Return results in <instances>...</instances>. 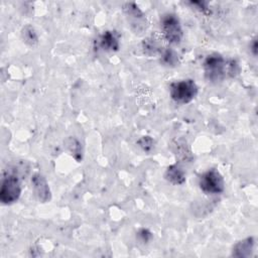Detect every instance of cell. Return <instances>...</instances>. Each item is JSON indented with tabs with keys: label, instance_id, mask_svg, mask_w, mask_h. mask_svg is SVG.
<instances>
[{
	"label": "cell",
	"instance_id": "cell-7",
	"mask_svg": "<svg viewBox=\"0 0 258 258\" xmlns=\"http://www.w3.org/2000/svg\"><path fill=\"white\" fill-rule=\"evenodd\" d=\"M33 191L41 203H46L50 200V189L46 179L39 173H36L31 178Z\"/></svg>",
	"mask_w": 258,
	"mask_h": 258
},
{
	"label": "cell",
	"instance_id": "cell-9",
	"mask_svg": "<svg viewBox=\"0 0 258 258\" xmlns=\"http://www.w3.org/2000/svg\"><path fill=\"white\" fill-rule=\"evenodd\" d=\"M254 238L248 237L235 244L232 250V256L235 257H249L254 248Z\"/></svg>",
	"mask_w": 258,
	"mask_h": 258
},
{
	"label": "cell",
	"instance_id": "cell-13",
	"mask_svg": "<svg viewBox=\"0 0 258 258\" xmlns=\"http://www.w3.org/2000/svg\"><path fill=\"white\" fill-rule=\"evenodd\" d=\"M23 41H25L28 45H35L38 41V37L36 34V31L34 30V28L30 25H26L23 27L22 32H21Z\"/></svg>",
	"mask_w": 258,
	"mask_h": 258
},
{
	"label": "cell",
	"instance_id": "cell-4",
	"mask_svg": "<svg viewBox=\"0 0 258 258\" xmlns=\"http://www.w3.org/2000/svg\"><path fill=\"white\" fill-rule=\"evenodd\" d=\"M200 188L205 194L211 195H219L222 194L225 189L224 178L221 173L212 168L205 171L199 178Z\"/></svg>",
	"mask_w": 258,
	"mask_h": 258
},
{
	"label": "cell",
	"instance_id": "cell-16",
	"mask_svg": "<svg viewBox=\"0 0 258 258\" xmlns=\"http://www.w3.org/2000/svg\"><path fill=\"white\" fill-rule=\"evenodd\" d=\"M137 234H138V238L144 243L148 242L151 238V233L147 229H141Z\"/></svg>",
	"mask_w": 258,
	"mask_h": 258
},
{
	"label": "cell",
	"instance_id": "cell-1",
	"mask_svg": "<svg viewBox=\"0 0 258 258\" xmlns=\"http://www.w3.org/2000/svg\"><path fill=\"white\" fill-rule=\"evenodd\" d=\"M205 77L209 82H221L227 75L228 61L217 52L209 54L203 63Z\"/></svg>",
	"mask_w": 258,
	"mask_h": 258
},
{
	"label": "cell",
	"instance_id": "cell-11",
	"mask_svg": "<svg viewBox=\"0 0 258 258\" xmlns=\"http://www.w3.org/2000/svg\"><path fill=\"white\" fill-rule=\"evenodd\" d=\"M142 49L144 53L148 55H153L158 52H161V47L158 44L157 40L152 37H147L142 41Z\"/></svg>",
	"mask_w": 258,
	"mask_h": 258
},
{
	"label": "cell",
	"instance_id": "cell-8",
	"mask_svg": "<svg viewBox=\"0 0 258 258\" xmlns=\"http://www.w3.org/2000/svg\"><path fill=\"white\" fill-rule=\"evenodd\" d=\"M97 44L100 48L106 51H116L119 49L120 42H119V37L115 31H105L103 32L98 40Z\"/></svg>",
	"mask_w": 258,
	"mask_h": 258
},
{
	"label": "cell",
	"instance_id": "cell-14",
	"mask_svg": "<svg viewBox=\"0 0 258 258\" xmlns=\"http://www.w3.org/2000/svg\"><path fill=\"white\" fill-rule=\"evenodd\" d=\"M68 147L72 154L77 158L78 160L82 159V151H81V145L75 138H70L68 140Z\"/></svg>",
	"mask_w": 258,
	"mask_h": 258
},
{
	"label": "cell",
	"instance_id": "cell-3",
	"mask_svg": "<svg viewBox=\"0 0 258 258\" xmlns=\"http://www.w3.org/2000/svg\"><path fill=\"white\" fill-rule=\"evenodd\" d=\"M161 29L164 38L171 44H178L182 39V28L178 17L173 13L164 14L161 18Z\"/></svg>",
	"mask_w": 258,
	"mask_h": 258
},
{
	"label": "cell",
	"instance_id": "cell-6",
	"mask_svg": "<svg viewBox=\"0 0 258 258\" xmlns=\"http://www.w3.org/2000/svg\"><path fill=\"white\" fill-rule=\"evenodd\" d=\"M123 11L126 14V16L130 19L132 28L136 33H137V31L139 32L144 29V27H145L144 26V24H145L144 15L135 3H133V2L126 3L123 6Z\"/></svg>",
	"mask_w": 258,
	"mask_h": 258
},
{
	"label": "cell",
	"instance_id": "cell-2",
	"mask_svg": "<svg viewBox=\"0 0 258 258\" xmlns=\"http://www.w3.org/2000/svg\"><path fill=\"white\" fill-rule=\"evenodd\" d=\"M199 88L192 80H182L170 85L169 94L171 99L178 104H187L198 95Z\"/></svg>",
	"mask_w": 258,
	"mask_h": 258
},
{
	"label": "cell",
	"instance_id": "cell-10",
	"mask_svg": "<svg viewBox=\"0 0 258 258\" xmlns=\"http://www.w3.org/2000/svg\"><path fill=\"white\" fill-rule=\"evenodd\" d=\"M165 178L172 184L179 185L185 182V172L178 164H171L169 165L164 173Z\"/></svg>",
	"mask_w": 258,
	"mask_h": 258
},
{
	"label": "cell",
	"instance_id": "cell-17",
	"mask_svg": "<svg viewBox=\"0 0 258 258\" xmlns=\"http://www.w3.org/2000/svg\"><path fill=\"white\" fill-rule=\"evenodd\" d=\"M250 50L252 51V53H253L254 55L257 54V40H256V39H253L252 43L250 44Z\"/></svg>",
	"mask_w": 258,
	"mask_h": 258
},
{
	"label": "cell",
	"instance_id": "cell-5",
	"mask_svg": "<svg viewBox=\"0 0 258 258\" xmlns=\"http://www.w3.org/2000/svg\"><path fill=\"white\" fill-rule=\"evenodd\" d=\"M21 195V184L14 174L6 175L1 182L0 201L4 205H11L18 201Z\"/></svg>",
	"mask_w": 258,
	"mask_h": 258
},
{
	"label": "cell",
	"instance_id": "cell-15",
	"mask_svg": "<svg viewBox=\"0 0 258 258\" xmlns=\"http://www.w3.org/2000/svg\"><path fill=\"white\" fill-rule=\"evenodd\" d=\"M137 143H138V145H139L144 151L149 152V151L152 149L154 142H153V140H152L151 137H149V136H142V137L137 141Z\"/></svg>",
	"mask_w": 258,
	"mask_h": 258
},
{
	"label": "cell",
	"instance_id": "cell-12",
	"mask_svg": "<svg viewBox=\"0 0 258 258\" xmlns=\"http://www.w3.org/2000/svg\"><path fill=\"white\" fill-rule=\"evenodd\" d=\"M161 62L167 67H174L178 62V55L177 53L170 48H166L161 50Z\"/></svg>",
	"mask_w": 258,
	"mask_h": 258
}]
</instances>
